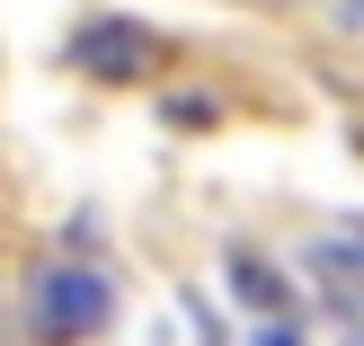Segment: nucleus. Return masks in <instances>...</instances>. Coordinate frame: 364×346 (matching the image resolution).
Masks as SVG:
<instances>
[{
	"mask_svg": "<svg viewBox=\"0 0 364 346\" xmlns=\"http://www.w3.org/2000/svg\"><path fill=\"white\" fill-rule=\"evenodd\" d=\"M71 63L98 71V80H142V71L169 63V45H160V27H142V18H89V27L71 36Z\"/></svg>",
	"mask_w": 364,
	"mask_h": 346,
	"instance_id": "f03ea898",
	"label": "nucleus"
},
{
	"mask_svg": "<svg viewBox=\"0 0 364 346\" xmlns=\"http://www.w3.org/2000/svg\"><path fill=\"white\" fill-rule=\"evenodd\" d=\"M231 293H240V302H258L267 320H284V276H276L267 258H249V249L231 258Z\"/></svg>",
	"mask_w": 364,
	"mask_h": 346,
	"instance_id": "20e7f679",
	"label": "nucleus"
},
{
	"mask_svg": "<svg viewBox=\"0 0 364 346\" xmlns=\"http://www.w3.org/2000/svg\"><path fill=\"white\" fill-rule=\"evenodd\" d=\"M258 346H302V337H294V320H267V329H258Z\"/></svg>",
	"mask_w": 364,
	"mask_h": 346,
	"instance_id": "423d86ee",
	"label": "nucleus"
},
{
	"mask_svg": "<svg viewBox=\"0 0 364 346\" xmlns=\"http://www.w3.org/2000/svg\"><path fill=\"white\" fill-rule=\"evenodd\" d=\"M107 311H116V293H107L98 266H45V276H36V293H27L36 337H53V346L98 337V329H107Z\"/></svg>",
	"mask_w": 364,
	"mask_h": 346,
	"instance_id": "f257e3e1",
	"label": "nucleus"
},
{
	"mask_svg": "<svg viewBox=\"0 0 364 346\" xmlns=\"http://www.w3.org/2000/svg\"><path fill=\"white\" fill-rule=\"evenodd\" d=\"M311 284L329 311H355L364 320V240H320L311 249Z\"/></svg>",
	"mask_w": 364,
	"mask_h": 346,
	"instance_id": "7ed1b4c3",
	"label": "nucleus"
},
{
	"mask_svg": "<svg viewBox=\"0 0 364 346\" xmlns=\"http://www.w3.org/2000/svg\"><path fill=\"white\" fill-rule=\"evenodd\" d=\"M347 346H364V320H355V329H347Z\"/></svg>",
	"mask_w": 364,
	"mask_h": 346,
	"instance_id": "0eeeda50",
	"label": "nucleus"
},
{
	"mask_svg": "<svg viewBox=\"0 0 364 346\" xmlns=\"http://www.w3.org/2000/svg\"><path fill=\"white\" fill-rule=\"evenodd\" d=\"M160 116H169V124H187V134H205V124L223 116V107H213V98H196V89H187V98H169Z\"/></svg>",
	"mask_w": 364,
	"mask_h": 346,
	"instance_id": "39448f33",
	"label": "nucleus"
}]
</instances>
